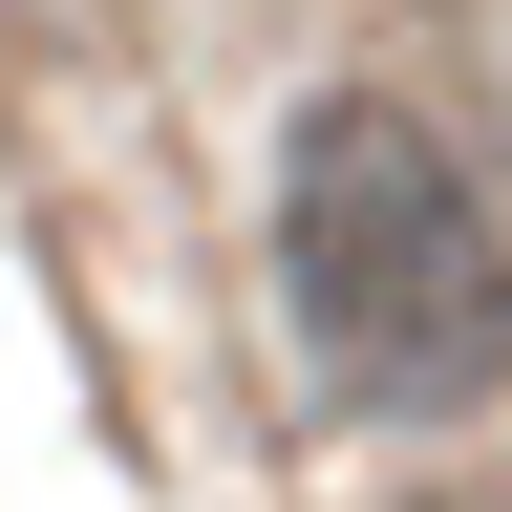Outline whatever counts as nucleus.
<instances>
[{"label": "nucleus", "mask_w": 512, "mask_h": 512, "mask_svg": "<svg viewBox=\"0 0 512 512\" xmlns=\"http://www.w3.org/2000/svg\"><path fill=\"white\" fill-rule=\"evenodd\" d=\"M406 512H512V491H406Z\"/></svg>", "instance_id": "nucleus-2"}, {"label": "nucleus", "mask_w": 512, "mask_h": 512, "mask_svg": "<svg viewBox=\"0 0 512 512\" xmlns=\"http://www.w3.org/2000/svg\"><path fill=\"white\" fill-rule=\"evenodd\" d=\"M278 320L384 427H448V406L512 384V235H491V192L448 171L427 107L342 86V107L278 128Z\"/></svg>", "instance_id": "nucleus-1"}]
</instances>
